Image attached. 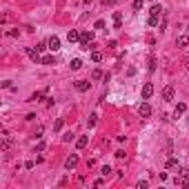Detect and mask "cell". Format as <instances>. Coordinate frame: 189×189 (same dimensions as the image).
<instances>
[{"label": "cell", "mask_w": 189, "mask_h": 189, "mask_svg": "<svg viewBox=\"0 0 189 189\" xmlns=\"http://www.w3.org/2000/svg\"><path fill=\"white\" fill-rule=\"evenodd\" d=\"M140 96H143V100H149L151 96H154V85H151V82H145V85H143V91H140Z\"/></svg>", "instance_id": "obj_1"}, {"label": "cell", "mask_w": 189, "mask_h": 189, "mask_svg": "<svg viewBox=\"0 0 189 189\" xmlns=\"http://www.w3.org/2000/svg\"><path fill=\"white\" fill-rule=\"evenodd\" d=\"M147 25H149V27H158V25H160V16H149Z\"/></svg>", "instance_id": "obj_16"}, {"label": "cell", "mask_w": 189, "mask_h": 189, "mask_svg": "<svg viewBox=\"0 0 189 189\" xmlns=\"http://www.w3.org/2000/svg\"><path fill=\"white\" fill-rule=\"evenodd\" d=\"M136 187H138V189H147V187H149V183H147V180H138V185H136Z\"/></svg>", "instance_id": "obj_26"}, {"label": "cell", "mask_w": 189, "mask_h": 189, "mask_svg": "<svg viewBox=\"0 0 189 189\" xmlns=\"http://www.w3.org/2000/svg\"><path fill=\"white\" fill-rule=\"evenodd\" d=\"M76 91H80V93L89 91V80H76Z\"/></svg>", "instance_id": "obj_7"}, {"label": "cell", "mask_w": 189, "mask_h": 189, "mask_svg": "<svg viewBox=\"0 0 189 189\" xmlns=\"http://www.w3.org/2000/svg\"><path fill=\"white\" fill-rule=\"evenodd\" d=\"M100 78H102V71L100 69H93L91 71V80H100Z\"/></svg>", "instance_id": "obj_20"}, {"label": "cell", "mask_w": 189, "mask_h": 189, "mask_svg": "<svg viewBox=\"0 0 189 189\" xmlns=\"http://www.w3.org/2000/svg\"><path fill=\"white\" fill-rule=\"evenodd\" d=\"M45 147H47V145H45V143H42V140H40V143H38V145H36V151H38V154H40V151H45Z\"/></svg>", "instance_id": "obj_29"}, {"label": "cell", "mask_w": 189, "mask_h": 189, "mask_svg": "<svg viewBox=\"0 0 189 189\" xmlns=\"http://www.w3.org/2000/svg\"><path fill=\"white\" fill-rule=\"evenodd\" d=\"M93 29H105V20H96L93 22Z\"/></svg>", "instance_id": "obj_23"}, {"label": "cell", "mask_w": 189, "mask_h": 189, "mask_svg": "<svg viewBox=\"0 0 189 189\" xmlns=\"http://www.w3.org/2000/svg\"><path fill=\"white\" fill-rule=\"evenodd\" d=\"M62 140H65V143H69V140H73V134H71V131H67V134L62 136Z\"/></svg>", "instance_id": "obj_28"}, {"label": "cell", "mask_w": 189, "mask_h": 189, "mask_svg": "<svg viewBox=\"0 0 189 189\" xmlns=\"http://www.w3.org/2000/svg\"><path fill=\"white\" fill-rule=\"evenodd\" d=\"M96 122H98V116H96V113H91V116H89V127H93Z\"/></svg>", "instance_id": "obj_25"}, {"label": "cell", "mask_w": 189, "mask_h": 189, "mask_svg": "<svg viewBox=\"0 0 189 189\" xmlns=\"http://www.w3.org/2000/svg\"><path fill=\"white\" fill-rule=\"evenodd\" d=\"M160 14H163V7H160V5H154L151 11H149V16H160Z\"/></svg>", "instance_id": "obj_18"}, {"label": "cell", "mask_w": 189, "mask_h": 189, "mask_svg": "<svg viewBox=\"0 0 189 189\" xmlns=\"http://www.w3.org/2000/svg\"><path fill=\"white\" fill-rule=\"evenodd\" d=\"M174 96H176V89L171 87V85H167V87L163 89V98L165 100H174Z\"/></svg>", "instance_id": "obj_6"}, {"label": "cell", "mask_w": 189, "mask_h": 189, "mask_svg": "<svg viewBox=\"0 0 189 189\" xmlns=\"http://www.w3.org/2000/svg\"><path fill=\"white\" fill-rule=\"evenodd\" d=\"M67 40H69V42H76V40H80V33L76 31V29H69V33H67Z\"/></svg>", "instance_id": "obj_13"}, {"label": "cell", "mask_w": 189, "mask_h": 189, "mask_svg": "<svg viewBox=\"0 0 189 189\" xmlns=\"http://www.w3.org/2000/svg\"><path fill=\"white\" fill-rule=\"evenodd\" d=\"M42 65H47V67H51V65H56V58L53 56H42V60H40Z\"/></svg>", "instance_id": "obj_15"}, {"label": "cell", "mask_w": 189, "mask_h": 189, "mask_svg": "<svg viewBox=\"0 0 189 189\" xmlns=\"http://www.w3.org/2000/svg\"><path fill=\"white\" fill-rule=\"evenodd\" d=\"M178 174H180V176H189V169L183 167V169H178Z\"/></svg>", "instance_id": "obj_34"}, {"label": "cell", "mask_w": 189, "mask_h": 189, "mask_svg": "<svg viewBox=\"0 0 189 189\" xmlns=\"http://www.w3.org/2000/svg\"><path fill=\"white\" fill-rule=\"evenodd\" d=\"M87 145H89V136H80L78 140H76V147H78V149H85Z\"/></svg>", "instance_id": "obj_10"}, {"label": "cell", "mask_w": 189, "mask_h": 189, "mask_svg": "<svg viewBox=\"0 0 189 189\" xmlns=\"http://www.w3.org/2000/svg\"><path fill=\"white\" fill-rule=\"evenodd\" d=\"M116 2H118V0H102V5H105V7H113Z\"/></svg>", "instance_id": "obj_30"}, {"label": "cell", "mask_w": 189, "mask_h": 189, "mask_svg": "<svg viewBox=\"0 0 189 189\" xmlns=\"http://www.w3.org/2000/svg\"><path fill=\"white\" fill-rule=\"evenodd\" d=\"M27 56H29V58H31L33 62H40V60H42L40 51H38V49H31V47H29V49H27Z\"/></svg>", "instance_id": "obj_8"}, {"label": "cell", "mask_w": 189, "mask_h": 189, "mask_svg": "<svg viewBox=\"0 0 189 189\" xmlns=\"http://www.w3.org/2000/svg\"><path fill=\"white\" fill-rule=\"evenodd\" d=\"M45 93H47V89H45V91H36L33 96H31V100H40V98L45 96Z\"/></svg>", "instance_id": "obj_21"}, {"label": "cell", "mask_w": 189, "mask_h": 189, "mask_svg": "<svg viewBox=\"0 0 189 189\" xmlns=\"http://www.w3.org/2000/svg\"><path fill=\"white\" fill-rule=\"evenodd\" d=\"M134 9L140 11V9H143V0H134Z\"/></svg>", "instance_id": "obj_27"}, {"label": "cell", "mask_w": 189, "mask_h": 189, "mask_svg": "<svg viewBox=\"0 0 189 189\" xmlns=\"http://www.w3.org/2000/svg\"><path fill=\"white\" fill-rule=\"evenodd\" d=\"M2 87H5V89H14V87H11V80H5V82H2Z\"/></svg>", "instance_id": "obj_32"}, {"label": "cell", "mask_w": 189, "mask_h": 189, "mask_svg": "<svg viewBox=\"0 0 189 189\" xmlns=\"http://www.w3.org/2000/svg\"><path fill=\"white\" fill-rule=\"evenodd\" d=\"M187 33H189V27H187Z\"/></svg>", "instance_id": "obj_37"}, {"label": "cell", "mask_w": 189, "mask_h": 189, "mask_svg": "<svg viewBox=\"0 0 189 189\" xmlns=\"http://www.w3.org/2000/svg\"><path fill=\"white\" fill-rule=\"evenodd\" d=\"M91 60H93V62H100V60H102V53H100V51H91Z\"/></svg>", "instance_id": "obj_19"}, {"label": "cell", "mask_w": 189, "mask_h": 189, "mask_svg": "<svg viewBox=\"0 0 189 189\" xmlns=\"http://www.w3.org/2000/svg\"><path fill=\"white\" fill-rule=\"evenodd\" d=\"M120 25H122V14L116 11V14H113V27H116V29H120Z\"/></svg>", "instance_id": "obj_14"}, {"label": "cell", "mask_w": 189, "mask_h": 189, "mask_svg": "<svg viewBox=\"0 0 189 189\" xmlns=\"http://www.w3.org/2000/svg\"><path fill=\"white\" fill-rule=\"evenodd\" d=\"M180 185H185V187H189V176H185V180H180Z\"/></svg>", "instance_id": "obj_35"}, {"label": "cell", "mask_w": 189, "mask_h": 189, "mask_svg": "<svg viewBox=\"0 0 189 189\" xmlns=\"http://www.w3.org/2000/svg\"><path fill=\"white\" fill-rule=\"evenodd\" d=\"M116 158H125V149H118L116 151Z\"/></svg>", "instance_id": "obj_33"}, {"label": "cell", "mask_w": 189, "mask_h": 189, "mask_svg": "<svg viewBox=\"0 0 189 189\" xmlns=\"http://www.w3.org/2000/svg\"><path fill=\"white\" fill-rule=\"evenodd\" d=\"M138 113H140V118H149V116H151V107H149V102H143V105L138 107Z\"/></svg>", "instance_id": "obj_3"}, {"label": "cell", "mask_w": 189, "mask_h": 189, "mask_svg": "<svg viewBox=\"0 0 189 189\" xmlns=\"http://www.w3.org/2000/svg\"><path fill=\"white\" fill-rule=\"evenodd\" d=\"M100 174H102V176H105V178H107V176L111 174V167H109V165H105V167H102V169H100Z\"/></svg>", "instance_id": "obj_22"}, {"label": "cell", "mask_w": 189, "mask_h": 189, "mask_svg": "<svg viewBox=\"0 0 189 189\" xmlns=\"http://www.w3.org/2000/svg\"><path fill=\"white\" fill-rule=\"evenodd\" d=\"M85 5H91V0H85Z\"/></svg>", "instance_id": "obj_36"}, {"label": "cell", "mask_w": 189, "mask_h": 189, "mask_svg": "<svg viewBox=\"0 0 189 189\" xmlns=\"http://www.w3.org/2000/svg\"><path fill=\"white\" fill-rule=\"evenodd\" d=\"M176 45L180 47V49H185V47H189V33H180L176 38Z\"/></svg>", "instance_id": "obj_4"}, {"label": "cell", "mask_w": 189, "mask_h": 189, "mask_svg": "<svg viewBox=\"0 0 189 189\" xmlns=\"http://www.w3.org/2000/svg\"><path fill=\"white\" fill-rule=\"evenodd\" d=\"M185 111H187V105H185V102H178V105H176V109H174V116L178 118V116H183Z\"/></svg>", "instance_id": "obj_11"}, {"label": "cell", "mask_w": 189, "mask_h": 189, "mask_svg": "<svg viewBox=\"0 0 189 189\" xmlns=\"http://www.w3.org/2000/svg\"><path fill=\"white\" fill-rule=\"evenodd\" d=\"M69 67H71L73 71H78V69L82 67V60H80V58H73V60H71V65H69Z\"/></svg>", "instance_id": "obj_17"}, {"label": "cell", "mask_w": 189, "mask_h": 189, "mask_svg": "<svg viewBox=\"0 0 189 189\" xmlns=\"http://www.w3.org/2000/svg\"><path fill=\"white\" fill-rule=\"evenodd\" d=\"M53 129L60 131V129H62V120H56V122H53Z\"/></svg>", "instance_id": "obj_31"}, {"label": "cell", "mask_w": 189, "mask_h": 189, "mask_svg": "<svg viewBox=\"0 0 189 189\" xmlns=\"http://www.w3.org/2000/svg\"><path fill=\"white\" fill-rule=\"evenodd\" d=\"M149 71H156V58H154V56L149 58Z\"/></svg>", "instance_id": "obj_24"}, {"label": "cell", "mask_w": 189, "mask_h": 189, "mask_svg": "<svg viewBox=\"0 0 189 189\" xmlns=\"http://www.w3.org/2000/svg\"><path fill=\"white\" fill-rule=\"evenodd\" d=\"M47 45H49L51 51H58V49H60V38H58V36H51L49 40H47Z\"/></svg>", "instance_id": "obj_5"}, {"label": "cell", "mask_w": 189, "mask_h": 189, "mask_svg": "<svg viewBox=\"0 0 189 189\" xmlns=\"http://www.w3.org/2000/svg\"><path fill=\"white\" fill-rule=\"evenodd\" d=\"M80 42H93V31H82L80 33Z\"/></svg>", "instance_id": "obj_9"}, {"label": "cell", "mask_w": 189, "mask_h": 189, "mask_svg": "<svg viewBox=\"0 0 189 189\" xmlns=\"http://www.w3.org/2000/svg\"><path fill=\"white\" fill-rule=\"evenodd\" d=\"M165 167H167V169H176V167H178V158L169 156V158H167V163H165Z\"/></svg>", "instance_id": "obj_12"}, {"label": "cell", "mask_w": 189, "mask_h": 189, "mask_svg": "<svg viewBox=\"0 0 189 189\" xmlns=\"http://www.w3.org/2000/svg\"><path fill=\"white\" fill-rule=\"evenodd\" d=\"M76 165H78V154L67 156V160H65V169H73Z\"/></svg>", "instance_id": "obj_2"}]
</instances>
